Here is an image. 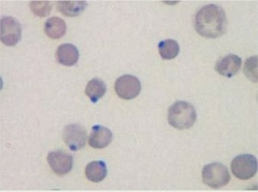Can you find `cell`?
Here are the masks:
<instances>
[{
  "instance_id": "obj_18",
  "label": "cell",
  "mask_w": 258,
  "mask_h": 192,
  "mask_svg": "<svg viewBox=\"0 0 258 192\" xmlns=\"http://www.w3.org/2000/svg\"><path fill=\"white\" fill-rule=\"evenodd\" d=\"M246 76L253 82H257V56L247 58L244 69Z\"/></svg>"
},
{
  "instance_id": "obj_6",
  "label": "cell",
  "mask_w": 258,
  "mask_h": 192,
  "mask_svg": "<svg viewBox=\"0 0 258 192\" xmlns=\"http://www.w3.org/2000/svg\"><path fill=\"white\" fill-rule=\"evenodd\" d=\"M22 37V28L14 18L7 16L1 19V41L9 46H16Z\"/></svg>"
},
{
  "instance_id": "obj_11",
  "label": "cell",
  "mask_w": 258,
  "mask_h": 192,
  "mask_svg": "<svg viewBox=\"0 0 258 192\" xmlns=\"http://www.w3.org/2000/svg\"><path fill=\"white\" fill-rule=\"evenodd\" d=\"M56 56L57 60L61 65L73 67L79 61V52L74 45L71 43H64L58 46Z\"/></svg>"
},
{
  "instance_id": "obj_16",
  "label": "cell",
  "mask_w": 258,
  "mask_h": 192,
  "mask_svg": "<svg viewBox=\"0 0 258 192\" xmlns=\"http://www.w3.org/2000/svg\"><path fill=\"white\" fill-rule=\"evenodd\" d=\"M159 52L163 59L170 60L175 58L179 53V45L172 39L163 40L158 45Z\"/></svg>"
},
{
  "instance_id": "obj_9",
  "label": "cell",
  "mask_w": 258,
  "mask_h": 192,
  "mask_svg": "<svg viewBox=\"0 0 258 192\" xmlns=\"http://www.w3.org/2000/svg\"><path fill=\"white\" fill-rule=\"evenodd\" d=\"M241 66V58L234 54H229L217 61L216 71L225 77L232 78L235 76Z\"/></svg>"
},
{
  "instance_id": "obj_15",
  "label": "cell",
  "mask_w": 258,
  "mask_h": 192,
  "mask_svg": "<svg viewBox=\"0 0 258 192\" xmlns=\"http://www.w3.org/2000/svg\"><path fill=\"white\" fill-rule=\"evenodd\" d=\"M58 10L61 14L68 17L79 16L86 8L88 4L85 1L76 2H58Z\"/></svg>"
},
{
  "instance_id": "obj_5",
  "label": "cell",
  "mask_w": 258,
  "mask_h": 192,
  "mask_svg": "<svg viewBox=\"0 0 258 192\" xmlns=\"http://www.w3.org/2000/svg\"><path fill=\"white\" fill-rule=\"evenodd\" d=\"M142 85L137 77L131 75H124L117 79L115 91L120 98L133 100L140 94Z\"/></svg>"
},
{
  "instance_id": "obj_17",
  "label": "cell",
  "mask_w": 258,
  "mask_h": 192,
  "mask_svg": "<svg viewBox=\"0 0 258 192\" xmlns=\"http://www.w3.org/2000/svg\"><path fill=\"white\" fill-rule=\"evenodd\" d=\"M30 9L35 16L46 17L50 13L52 4L49 1H39L30 3Z\"/></svg>"
},
{
  "instance_id": "obj_4",
  "label": "cell",
  "mask_w": 258,
  "mask_h": 192,
  "mask_svg": "<svg viewBox=\"0 0 258 192\" xmlns=\"http://www.w3.org/2000/svg\"><path fill=\"white\" fill-rule=\"evenodd\" d=\"M231 169L238 179H250L257 172V160L250 154L237 156L231 163Z\"/></svg>"
},
{
  "instance_id": "obj_7",
  "label": "cell",
  "mask_w": 258,
  "mask_h": 192,
  "mask_svg": "<svg viewBox=\"0 0 258 192\" xmlns=\"http://www.w3.org/2000/svg\"><path fill=\"white\" fill-rule=\"evenodd\" d=\"M87 138L86 131L79 124H69L63 131V140L73 151L82 149L86 145Z\"/></svg>"
},
{
  "instance_id": "obj_12",
  "label": "cell",
  "mask_w": 258,
  "mask_h": 192,
  "mask_svg": "<svg viewBox=\"0 0 258 192\" xmlns=\"http://www.w3.org/2000/svg\"><path fill=\"white\" fill-rule=\"evenodd\" d=\"M44 31L49 38L59 39L66 34L67 25L60 18L52 17L45 23Z\"/></svg>"
},
{
  "instance_id": "obj_3",
  "label": "cell",
  "mask_w": 258,
  "mask_h": 192,
  "mask_svg": "<svg viewBox=\"0 0 258 192\" xmlns=\"http://www.w3.org/2000/svg\"><path fill=\"white\" fill-rule=\"evenodd\" d=\"M204 182L213 188H220L226 185L230 180L229 170L224 165L219 163L206 165L202 170Z\"/></svg>"
},
{
  "instance_id": "obj_2",
  "label": "cell",
  "mask_w": 258,
  "mask_h": 192,
  "mask_svg": "<svg viewBox=\"0 0 258 192\" xmlns=\"http://www.w3.org/2000/svg\"><path fill=\"white\" fill-rule=\"evenodd\" d=\"M197 118L196 109L190 103L184 101L175 102L170 106L168 112L169 124L176 130L190 129Z\"/></svg>"
},
{
  "instance_id": "obj_14",
  "label": "cell",
  "mask_w": 258,
  "mask_h": 192,
  "mask_svg": "<svg viewBox=\"0 0 258 192\" xmlns=\"http://www.w3.org/2000/svg\"><path fill=\"white\" fill-rule=\"evenodd\" d=\"M106 92V86L103 81L94 79L90 81L85 88V94L92 103H97Z\"/></svg>"
},
{
  "instance_id": "obj_1",
  "label": "cell",
  "mask_w": 258,
  "mask_h": 192,
  "mask_svg": "<svg viewBox=\"0 0 258 192\" xmlns=\"http://www.w3.org/2000/svg\"><path fill=\"white\" fill-rule=\"evenodd\" d=\"M226 16L224 10L214 4L201 9L195 18V28L202 37L217 38L226 32Z\"/></svg>"
},
{
  "instance_id": "obj_8",
  "label": "cell",
  "mask_w": 258,
  "mask_h": 192,
  "mask_svg": "<svg viewBox=\"0 0 258 192\" xmlns=\"http://www.w3.org/2000/svg\"><path fill=\"white\" fill-rule=\"evenodd\" d=\"M49 167L58 175H66L73 169V158L71 155L61 151H52L47 156Z\"/></svg>"
},
{
  "instance_id": "obj_13",
  "label": "cell",
  "mask_w": 258,
  "mask_h": 192,
  "mask_svg": "<svg viewBox=\"0 0 258 192\" xmlns=\"http://www.w3.org/2000/svg\"><path fill=\"white\" fill-rule=\"evenodd\" d=\"M87 178L92 182H100L103 181L107 175V168L104 162L93 161L87 166L85 169Z\"/></svg>"
},
{
  "instance_id": "obj_10",
  "label": "cell",
  "mask_w": 258,
  "mask_h": 192,
  "mask_svg": "<svg viewBox=\"0 0 258 192\" xmlns=\"http://www.w3.org/2000/svg\"><path fill=\"white\" fill-rule=\"evenodd\" d=\"M112 140V134L107 127L101 125L93 127L89 138V145L95 149H103L106 148Z\"/></svg>"
}]
</instances>
